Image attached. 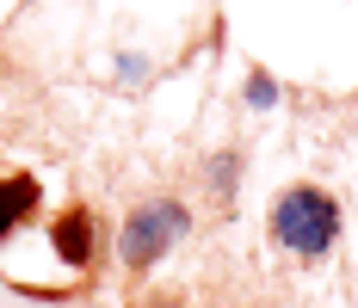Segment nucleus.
Segmentation results:
<instances>
[{
  "instance_id": "f257e3e1",
  "label": "nucleus",
  "mask_w": 358,
  "mask_h": 308,
  "mask_svg": "<svg viewBox=\"0 0 358 308\" xmlns=\"http://www.w3.org/2000/svg\"><path fill=\"white\" fill-rule=\"evenodd\" d=\"M340 198L322 191V185H285L278 198H272V216H266V228L272 240L296 253V259H322L327 247L340 240Z\"/></svg>"
},
{
  "instance_id": "f03ea898",
  "label": "nucleus",
  "mask_w": 358,
  "mask_h": 308,
  "mask_svg": "<svg viewBox=\"0 0 358 308\" xmlns=\"http://www.w3.org/2000/svg\"><path fill=\"white\" fill-rule=\"evenodd\" d=\"M185 235H192V210L179 204V198H143V204L117 222L111 253L124 259V272L143 277V272H155V265H161Z\"/></svg>"
},
{
  "instance_id": "7ed1b4c3",
  "label": "nucleus",
  "mask_w": 358,
  "mask_h": 308,
  "mask_svg": "<svg viewBox=\"0 0 358 308\" xmlns=\"http://www.w3.org/2000/svg\"><path fill=\"white\" fill-rule=\"evenodd\" d=\"M43 240H50V253H56L69 272H99V265H106V253H111V228H106V216H99L93 204L56 210Z\"/></svg>"
},
{
  "instance_id": "20e7f679",
  "label": "nucleus",
  "mask_w": 358,
  "mask_h": 308,
  "mask_svg": "<svg viewBox=\"0 0 358 308\" xmlns=\"http://www.w3.org/2000/svg\"><path fill=\"white\" fill-rule=\"evenodd\" d=\"M37 204H43V185L31 173H0V247L37 216Z\"/></svg>"
},
{
  "instance_id": "39448f33",
  "label": "nucleus",
  "mask_w": 358,
  "mask_h": 308,
  "mask_svg": "<svg viewBox=\"0 0 358 308\" xmlns=\"http://www.w3.org/2000/svg\"><path fill=\"white\" fill-rule=\"evenodd\" d=\"M248 105L253 111H272V105H278V80L266 68H248Z\"/></svg>"
},
{
  "instance_id": "423d86ee",
  "label": "nucleus",
  "mask_w": 358,
  "mask_h": 308,
  "mask_svg": "<svg viewBox=\"0 0 358 308\" xmlns=\"http://www.w3.org/2000/svg\"><path fill=\"white\" fill-rule=\"evenodd\" d=\"M235 173H241V154H216L210 161V191L229 204V191H235Z\"/></svg>"
},
{
  "instance_id": "0eeeda50",
  "label": "nucleus",
  "mask_w": 358,
  "mask_h": 308,
  "mask_svg": "<svg viewBox=\"0 0 358 308\" xmlns=\"http://www.w3.org/2000/svg\"><path fill=\"white\" fill-rule=\"evenodd\" d=\"M117 74H124V80H136V74H148V62H143V56H117Z\"/></svg>"
}]
</instances>
